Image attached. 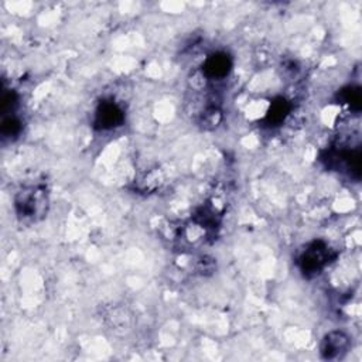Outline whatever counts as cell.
Instances as JSON below:
<instances>
[{
    "mask_svg": "<svg viewBox=\"0 0 362 362\" xmlns=\"http://www.w3.org/2000/svg\"><path fill=\"white\" fill-rule=\"evenodd\" d=\"M49 206L48 189L44 184L23 187L14 197V211L21 222L41 221Z\"/></svg>",
    "mask_w": 362,
    "mask_h": 362,
    "instance_id": "cell-1",
    "label": "cell"
},
{
    "mask_svg": "<svg viewBox=\"0 0 362 362\" xmlns=\"http://www.w3.org/2000/svg\"><path fill=\"white\" fill-rule=\"evenodd\" d=\"M337 253L324 240H313L297 257V267L304 279H314L320 276L324 269L334 262Z\"/></svg>",
    "mask_w": 362,
    "mask_h": 362,
    "instance_id": "cell-2",
    "label": "cell"
},
{
    "mask_svg": "<svg viewBox=\"0 0 362 362\" xmlns=\"http://www.w3.org/2000/svg\"><path fill=\"white\" fill-rule=\"evenodd\" d=\"M321 163L329 171H337L341 174H348L355 180L361 177V148L346 146H331L327 150L321 151Z\"/></svg>",
    "mask_w": 362,
    "mask_h": 362,
    "instance_id": "cell-3",
    "label": "cell"
},
{
    "mask_svg": "<svg viewBox=\"0 0 362 362\" xmlns=\"http://www.w3.org/2000/svg\"><path fill=\"white\" fill-rule=\"evenodd\" d=\"M126 119L124 109L113 99H103L93 112L92 124L99 132H109L123 126Z\"/></svg>",
    "mask_w": 362,
    "mask_h": 362,
    "instance_id": "cell-4",
    "label": "cell"
},
{
    "mask_svg": "<svg viewBox=\"0 0 362 362\" xmlns=\"http://www.w3.org/2000/svg\"><path fill=\"white\" fill-rule=\"evenodd\" d=\"M351 348V338L345 331L334 329L327 332L320 344V355L325 361L341 359Z\"/></svg>",
    "mask_w": 362,
    "mask_h": 362,
    "instance_id": "cell-5",
    "label": "cell"
},
{
    "mask_svg": "<svg viewBox=\"0 0 362 362\" xmlns=\"http://www.w3.org/2000/svg\"><path fill=\"white\" fill-rule=\"evenodd\" d=\"M233 62L229 54L218 51L208 55L201 65V75L208 81H222L232 71Z\"/></svg>",
    "mask_w": 362,
    "mask_h": 362,
    "instance_id": "cell-6",
    "label": "cell"
},
{
    "mask_svg": "<svg viewBox=\"0 0 362 362\" xmlns=\"http://www.w3.org/2000/svg\"><path fill=\"white\" fill-rule=\"evenodd\" d=\"M290 112H291V103L286 98L277 96L270 102L269 109L266 110V115L263 117V123L267 127L280 126L286 120V117L290 115Z\"/></svg>",
    "mask_w": 362,
    "mask_h": 362,
    "instance_id": "cell-7",
    "label": "cell"
},
{
    "mask_svg": "<svg viewBox=\"0 0 362 362\" xmlns=\"http://www.w3.org/2000/svg\"><path fill=\"white\" fill-rule=\"evenodd\" d=\"M338 100L339 103L346 105L351 110L359 112L362 106V98H361V88L356 85H348L342 88L338 92Z\"/></svg>",
    "mask_w": 362,
    "mask_h": 362,
    "instance_id": "cell-8",
    "label": "cell"
},
{
    "mask_svg": "<svg viewBox=\"0 0 362 362\" xmlns=\"http://www.w3.org/2000/svg\"><path fill=\"white\" fill-rule=\"evenodd\" d=\"M21 130H23V122L20 120V117L16 113L3 116L1 124H0V134H1L3 140H6V139L11 140V139L18 137Z\"/></svg>",
    "mask_w": 362,
    "mask_h": 362,
    "instance_id": "cell-9",
    "label": "cell"
}]
</instances>
